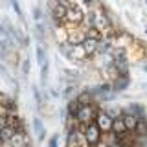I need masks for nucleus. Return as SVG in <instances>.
<instances>
[{"instance_id": "obj_1", "label": "nucleus", "mask_w": 147, "mask_h": 147, "mask_svg": "<svg viewBox=\"0 0 147 147\" xmlns=\"http://www.w3.org/2000/svg\"><path fill=\"white\" fill-rule=\"evenodd\" d=\"M59 50H61V53L66 59H70V61L81 63V61L86 59V52L83 50L81 44H72V42H68V40H64V42L59 44Z\"/></svg>"}, {"instance_id": "obj_2", "label": "nucleus", "mask_w": 147, "mask_h": 147, "mask_svg": "<svg viewBox=\"0 0 147 147\" xmlns=\"http://www.w3.org/2000/svg\"><path fill=\"white\" fill-rule=\"evenodd\" d=\"M96 116H98V109L92 103H81V107L76 114V121L79 125H88V123H92L96 119Z\"/></svg>"}, {"instance_id": "obj_3", "label": "nucleus", "mask_w": 147, "mask_h": 147, "mask_svg": "<svg viewBox=\"0 0 147 147\" xmlns=\"http://www.w3.org/2000/svg\"><path fill=\"white\" fill-rule=\"evenodd\" d=\"M83 134H85V140H86V144H88V147H94L101 142V134H103V132L99 131V127L96 125V121H92L88 125H83Z\"/></svg>"}, {"instance_id": "obj_4", "label": "nucleus", "mask_w": 147, "mask_h": 147, "mask_svg": "<svg viewBox=\"0 0 147 147\" xmlns=\"http://www.w3.org/2000/svg\"><path fill=\"white\" fill-rule=\"evenodd\" d=\"M96 125L99 127V131L103 132V134H110L112 132V121L114 119L109 116L107 112H98V116H96Z\"/></svg>"}, {"instance_id": "obj_5", "label": "nucleus", "mask_w": 147, "mask_h": 147, "mask_svg": "<svg viewBox=\"0 0 147 147\" xmlns=\"http://www.w3.org/2000/svg\"><path fill=\"white\" fill-rule=\"evenodd\" d=\"M85 20V13L81 11V7H77L76 4L68 7V13H66V22L70 24H79V22Z\"/></svg>"}, {"instance_id": "obj_6", "label": "nucleus", "mask_w": 147, "mask_h": 147, "mask_svg": "<svg viewBox=\"0 0 147 147\" xmlns=\"http://www.w3.org/2000/svg\"><path fill=\"white\" fill-rule=\"evenodd\" d=\"M83 50L86 52V55H94L96 50H98V37H92V35H86V39L81 42Z\"/></svg>"}, {"instance_id": "obj_7", "label": "nucleus", "mask_w": 147, "mask_h": 147, "mask_svg": "<svg viewBox=\"0 0 147 147\" xmlns=\"http://www.w3.org/2000/svg\"><path fill=\"white\" fill-rule=\"evenodd\" d=\"M121 119H123V123H125L127 131H134L140 118L134 116V114H131V112H127V110H121Z\"/></svg>"}, {"instance_id": "obj_8", "label": "nucleus", "mask_w": 147, "mask_h": 147, "mask_svg": "<svg viewBox=\"0 0 147 147\" xmlns=\"http://www.w3.org/2000/svg\"><path fill=\"white\" fill-rule=\"evenodd\" d=\"M0 134H2L4 142H9L13 136H15V127H13L11 123H7V125H4L2 129H0Z\"/></svg>"}, {"instance_id": "obj_9", "label": "nucleus", "mask_w": 147, "mask_h": 147, "mask_svg": "<svg viewBox=\"0 0 147 147\" xmlns=\"http://www.w3.org/2000/svg\"><path fill=\"white\" fill-rule=\"evenodd\" d=\"M123 132H127V127H125V123H123L121 116H119L112 121V134H123Z\"/></svg>"}, {"instance_id": "obj_10", "label": "nucleus", "mask_w": 147, "mask_h": 147, "mask_svg": "<svg viewBox=\"0 0 147 147\" xmlns=\"http://www.w3.org/2000/svg\"><path fill=\"white\" fill-rule=\"evenodd\" d=\"M129 85V77L127 76H119L114 79V85H112V90H125Z\"/></svg>"}, {"instance_id": "obj_11", "label": "nucleus", "mask_w": 147, "mask_h": 147, "mask_svg": "<svg viewBox=\"0 0 147 147\" xmlns=\"http://www.w3.org/2000/svg\"><path fill=\"white\" fill-rule=\"evenodd\" d=\"M33 129H35L37 136H39V140H42V138H44V127H42L40 118H33Z\"/></svg>"}, {"instance_id": "obj_12", "label": "nucleus", "mask_w": 147, "mask_h": 147, "mask_svg": "<svg viewBox=\"0 0 147 147\" xmlns=\"http://www.w3.org/2000/svg\"><path fill=\"white\" fill-rule=\"evenodd\" d=\"M79 107H81V103H79L77 99H70V103H68V114L76 118V114H77V110H79Z\"/></svg>"}, {"instance_id": "obj_13", "label": "nucleus", "mask_w": 147, "mask_h": 147, "mask_svg": "<svg viewBox=\"0 0 147 147\" xmlns=\"http://www.w3.org/2000/svg\"><path fill=\"white\" fill-rule=\"evenodd\" d=\"M98 53H109L110 52V42L109 40H98Z\"/></svg>"}, {"instance_id": "obj_14", "label": "nucleus", "mask_w": 147, "mask_h": 147, "mask_svg": "<svg viewBox=\"0 0 147 147\" xmlns=\"http://www.w3.org/2000/svg\"><path fill=\"white\" fill-rule=\"evenodd\" d=\"M103 112H107L112 119H116V118L121 116V109H118V107H109V109H105Z\"/></svg>"}, {"instance_id": "obj_15", "label": "nucleus", "mask_w": 147, "mask_h": 147, "mask_svg": "<svg viewBox=\"0 0 147 147\" xmlns=\"http://www.w3.org/2000/svg\"><path fill=\"white\" fill-rule=\"evenodd\" d=\"M37 61L40 63V66L46 63V55H44V50H42V46H37Z\"/></svg>"}, {"instance_id": "obj_16", "label": "nucleus", "mask_w": 147, "mask_h": 147, "mask_svg": "<svg viewBox=\"0 0 147 147\" xmlns=\"http://www.w3.org/2000/svg\"><path fill=\"white\" fill-rule=\"evenodd\" d=\"M0 74H2V77H4L7 83H13L11 76H9V72H7V68H6V64H0Z\"/></svg>"}, {"instance_id": "obj_17", "label": "nucleus", "mask_w": 147, "mask_h": 147, "mask_svg": "<svg viewBox=\"0 0 147 147\" xmlns=\"http://www.w3.org/2000/svg\"><path fill=\"white\" fill-rule=\"evenodd\" d=\"M11 7H13V11H15L17 15L22 18V9H20V4H18V0H11Z\"/></svg>"}, {"instance_id": "obj_18", "label": "nucleus", "mask_w": 147, "mask_h": 147, "mask_svg": "<svg viewBox=\"0 0 147 147\" xmlns=\"http://www.w3.org/2000/svg\"><path fill=\"white\" fill-rule=\"evenodd\" d=\"M59 145V136L55 134V136H52L50 138V142H48V147H57Z\"/></svg>"}, {"instance_id": "obj_19", "label": "nucleus", "mask_w": 147, "mask_h": 147, "mask_svg": "<svg viewBox=\"0 0 147 147\" xmlns=\"http://www.w3.org/2000/svg\"><path fill=\"white\" fill-rule=\"evenodd\" d=\"M28 72H30V61H28V59H26V61L22 63V74H24V76H26Z\"/></svg>"}, {"instance_id": "obj_20", "label": "nucleus", "mask_w": 147, "mask_h": 147, "mask_svg": "<svg viewBox=\"0 0 147 147\" xmlns=\"http://www.w3.org/2000/svg\"><path fill=\"white\" fill-rule=\"evenodd\" d=\"M33 18H35V20H40V9L39 7L33 9Z\"/></svg>"}, {"instance_id": "obj_21", "label": "nucleus", "mask_w": 147, "mask_h": 147, "mask_svg": "<svg viewBox=\"0 0 147 147\" xmlns=\"http://www.w3.org/2000/svg\"><path fill=\"white\" fill-rule=\"evenodd\" d=\"M107 147H121V145H119V144H116V142H112V144H109Z\"/></svg>"}, {"instance_id": "obj_22", "label": "nucleus", "mask_w": 147, "mask_h": 147, "mask_svg": "<svg viewBox=\"0 0 147 147\" xmlns=\"http://www.w3.org/2000/svg\"><path fill=\"white\" fill-rule=\"evenodd\" d=\"M4 145V140H2V134H0V147Z\"/></svg>"}, {"instance_id": "obj_23", "label": "nucleus", "mask_w": 147, "mask_h": 147, "mask_svg": "<svg viewBox=\"0 0 147 147\" xmlns=\"http://www.w3.org/2000/svg\"><path fill=\"white\" fill-rule=\"evenodd\" d=\"M85 4H88V6H90V4H92V0H85Z\"/></svg>"}]
</instances>
